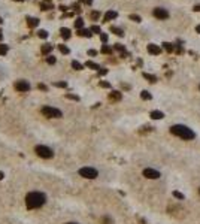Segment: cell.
Masks as SVG:
<instances>
[{
	"instance_id": "cell-1",
	"label": "cell",
	"mask_w": 200,
	"mask_h": 224,
	"mask_svg": "<svg viewBox=\"0 0 200 224\" xmlns=\"http://www.w3.org/2000/svg\"><path fill=\"white\" fill-rule=\"evenodd\" d=\"M46 202V196L40 191H31L25 196V206L27 209H38Z\"/></svg>"
},
{
	"instance_id": "cell-2",
	"label": "cell",
	"mask_w": 200,
	"mask_h": 224,
	"mask_svg": "<svg viewBox=\"0 0 200 224\" xmlns=\"http://www.w3.org/2000/svg\"><path fill=\"white\" fill-rule=\"evenodd\" d=\"M170 133L178 136V137H181V139H184V141H191V139H194V137H196V133L191 130V128H188L187 126H182V124L172 126L170 127Z\"/></svg>"
},
{
	"instance_id": "cell-3",
	"label": "cell",
	"mask_w": 200,
	"mask_h": 224,
	"mask_svg": "<svg viewBox=\"0 0 200 224\" xmlns=\"http://www.w3.org/2000/svg\"><path fill=\"white\" fill-rule=\"evenodd\" d=\"M34 152L40 158H53L54 157V151L46 145H36L34 146Z\"/></svg>"
},
{
	"instance_id": "cell-4",
	"label": "cell",
	"mask_w": 200,
	"mask_h": 224,
	"mask_svg": "<svg viewBox=\"0 0 200 224\" xmlns=\"http://www.w3.org/2000/svg\"><path fill=\"white\" fill-rule=\"evenodd\" d=\"M42 115L46 117V118H61L63 117V112L57 109V108H53V106H43L40 109Z\"/></svg>"
},
{
	"instance_id": "cell-5",
	"label": "cell",
	"mask_w": 200,
	"mask_h": 224,
	"mask_svg": "<svg viewBox=\"0 0 200 224\" xmlns=\"http://www.w3.org/2000/svg\"><path fill=\"white\" fill-rule=\"evenodd\" d=\"M79 175L82 178H87V179H94V178L99 176V172L94 167H82V169H79Z\"/></svg>"
},
{
	"instance_id": "cell-6",
	"label": "cell",
	"mask_w": 200,
	"mask_h": 224,
	"mask_svg": "<svg viewBox=\"0 0 200 224\" xmlns=\"http://www.w3.org/2000/svg\"><path fill=\"white\" fill-rule=\"evenodd\" d=\"M14 87H15L16 91H20V93H27L30 90V82L25 81V79H18L15 82Z\"/></svg>"
},
{
	"instance_id": "cell-7",
	"label": "cell",
	"mask_w": 200,
	"mask_h": 224,
	"mask_svg": "<svg viewBox=\"0 0 200 224\" xmlns=\"http://www.w3.org/2000/svg\"><path fill=\"white\" fill-rule=\"evenodd\" d=\"M143 176L148 178V179H158L161 175H160V172H158V170L151 169V167H146V169L143 170Z\"/></svg>"
},
{
	"instance_id": "cell-8",
	"label": "cell",
	"mask_w": 200,
	"mask_h": 224,
	"mask_svg": "<svg viewBox=\"0 0 200 224\" xmlns=\"http://www.w3.org/2000/svg\"><path fill=\"white\" fill-rule=\"evenodd\" d=\"M154 16L158 18V20H166V18H169V12L164 9V8H155L154 9Z\"/></svg>"
},
{
	"instance_id": "cell-9",
	"label": "cell",
	"mask_w": 200,
	"mask_h": 224,
	"mask_svg": "<svg viewBox=\"0 0 200 224\" xmlns=\"http://www.w3.org/2000/svg\"><path fill=\"white\" fill-rule=\"evenodd\" d=\"M146 49H148V53L152 54V55H158L161 53V48L158 45H155V44H149V45L146 46Z\"/></svg>"
},
{
	"instance_id": "cell-10",
	"label": "cell",
	"mask_w": 200,
	"mask_h": 224,
	"mask_svg": "<svg viewBox=\"0 0 200 224\" xmlns=\"http://www.w3.org/2000/svg\"><path fill=\"white\" fill-rule=\"evenodd\" d=\"M60 34H61V38H63L64 40H67V39H70V36H72V31L69 30L67 27H61V29H60Z\"/></svg>"
},
{
	"instance_id": "cell-11",
	"label": "cell",
	"mask_w": 200,
	"mask_h": 224,
	"mask_svg": "<svg viewBox=\"0 0 200 224\" xmlns=\"http://www.w3.org/2000/svg\"><path fill=\"white\" fill-rule=\"evenodd\" d=\"M38 24H39V20H38V18H33V16H27V25H29L30 29L38 27Z\"/></svg>"
},
{
	"instance_id": "cell-12",
	"label": "cell",
	"mask_w": 200,
	"mask_h": 224,
	"mask_svg": "<svg viewBox=\"0 0 200 224\" xmlns=\"http://www.w3.org/2000/svg\"><path fill=\"white\" fill-rule=\"evenodd\" d=\"M51 51H53V45H51V44H45V45H42V48H40V53L43 55H48Z\"/></svg>"
},
{
	"instance_id": "cell-13",
	"label": "cell",
	"mask_w": 200,
	"mask_h": 224,
	"mask_svg": "<svg viewBox=\"0 0 200 224\" xmlns=\"http://www.w3.org/2000/svg\"><path fill=\"white\" fill-rule=\"evenodd\" d=\"M91 31L90 29H81V30H78V36H84V38H91Z\"/></svg>"
},
{
	"instance_id": "cell-14",
	"label": "cell",
	"mask_w": 200,
	"mask_h": 224,
	"mask_svg": "<svg viewBox=\"0 0 200 224\" xmlns=\"http://www.w3.org/2000/svg\"><path fill=\"white\" fill-rule=\"evenodd\" d=\"M121 97H123V94H121L119 91H112V93L109 94V99H111V100H115V102L121 100Z\"/></svg>"
},
{
	"instance_id": "cell-15",
	"label": "cell",
	"mask_w": 200,
	"mask_h": 224,
	"mask_svg": "<svg viewBox=\"0 0 200 224\" xmlns=\"http://www.w3.org/2000/svg\"><path fill=\"white\" fill-rule=\"evenodd\" d=\"M118 16V14L115 12V11H109V12H106V15H105V21H111V20H115Z\"/></svg>"
},
{
	"instance_id": "cell-16",
	"label": "cell",
	"mask_w": 200,
	"mask_h": 224,
	"mask_svg": "<svg viewBox=\"0 0 200 224\" xmlns=\"http://www.w3.org/2000/svg\"><path fill=\"white\" fill-rule=\"evenodd\" d=\"M163 117H164V114H163L161 111H152L151 112V118L152 120H161Z\"/></svg>"
},
{
	"instance_id": "cell-17",
	"label": "cell",
	"mask_w": 200,
	"mask_h": 224,
	"mask_svg": "<svg viewBox=\"0 0 200 224\" xmlns=\"http://www.w3.org/2000/svg\"><path fill=\"white\" fill-rule=\"evenodd\" d=\"M53 3H51V2H43V3H40V9L42 11H51V9H53Z\"/></svg>"
},
{
	"instance_id": "cell-18",
	"label": "cell",
	"mask_w": 200,
	"mask_h": 224,
	"mask_svg": "<svg viewBox=\"0 0 200 224\" xmlns=\"http://www.w3.org/2000/svg\"><path fill=\"white\" fill-rule=\"evenodd\" d=\"M85 66L90 67V69H93V70H99V69H100V66H99L97 63H94V61H87Z\"/></svg>"
},
{
	"instance_id": "cell-19",
	"label": "cell",
	"mask_w": 200,
	"mask_h": 224,
	"mask_svg": "<svg viewBox=\"0 0 200 224\" xmlns=\"http://www.w3.org/2000/svg\"><path fill=\"white\" fill-rule=\"evenodd\" d=\"M111 31H112V33H115L117 36H119V38H121V36H124V31L121 30V29H118V27H114V25L111 27Z\"/></svg>"
},
{
	"instance_id": "cell-20",
	"label": "cell",
	"mask_w": 200,
	"mask_h": 224,
	"mask_svg": "<svg viewBox=\"0 0 200 224\" xmlns=\"http://www.w3.org/2000/svg\"><path fill=\"white\" fill-rule=\"evenodd\" d=\"M163 46H164V49H166L167 53H172V51H175V45H173V44H169V42H164Z\"/></svg>"
},
{
	"instance_id": "cell-21",
	"label": "cell",
	"mask_w": 200,
	"mask_h": 224,
	"mask_svg": "<svg viewBox=\"0 0 200 224\" xmlns=\"http://www.w3.org/2000/svg\"><path fill=\"white\" fill-rule=\"evenodd\" d=\"M8 51H9V46L5 44H0V55H6Z\"/></svg>"
},
{
	"instance_id": "cell-22",
	"label": "cell",
	"mask_w": 200,
	"mask_h": 224,
	"mask_svg": "<svg viewBox=\"0 0 200 224\" xmlns=\"http://www.w3.org/2000/svg\"><path fill=\"white\" fill-rule=\"evenodd\" d=\"M72 67L75 69V70H82V69H84V66L79 61H76V60H73V61H72Z\"/></svg>"
},
{
	"instance_id": "cell-23",
	"label": "cell",
	"mask_w": 200,
	"mask_h": 224,
	"mask_svg": "<svg viewBox=\"0 0 200 224\" xmlns=\"http://www.w3.org/2000/svg\"><path fill=\"white\" fill-rule=\"evenodd\" d=\"M58 49H60V53H61V54H69V53H70V49H69L66 45H63V44L58 45Z\"/></svg>"
},
{
	"instance_id": "cell-24",
	"label": "cell",
	"mask_w": 200,
	"mask_h": 224,
	"mask_svg": "<svg viewBox=\"0 0 200 224\" xmlns=\"http://www.w3.org/2000/svg\"><path fill=\"white\" fill-rule=\"evenodd\" d=\"M75 27H76L78 30H81V29L84 27V20H82V18H76V21H75Z\"/></svg>"
},
{
	"instance_id": "cell-25",
	"label": "cell",
	"mask_w": 200,
	"mask_h": 224,
	"mask_svg": "<svg viewBox=\"0 0 200 224\" xmlns=\"http://www.w3.org/2000/svg\"><path fill=\"white\" fill-rule=\"evenodd\" d=\"M143 78L148 79L149 82H155V81H157V78H155L154 75H149V73H143Z\"/></svg>"
},
{
	"instance_id": "cell-26",
	"label": "cell",
	"mask_w": 200,
	"mask_h": 224,
	"mask_svg": "<svg viewBox=\"0 0 200 224\" xmlns=\"http://www.w3.org/2000/svg\"><path fill=\"white\" fill-rule=\"evenodd\" d=\"M102 53L103 54H112V48L109 45H103L102 46Z\"/></svg>"
},
{
	"instance_id": "cell-27",
	"label": "cell",
	"mask_w": 200,
	"mask_h": 224,
	"mask_svg": "<svg viewBox=\"0 0 200 224\" xmlns=\"http://www.w3.org/2000/svg\"><path fill=\"white\" fill-rule=\"evenodd\" d=\"M141 97H142L143 100H151V97H152V96H151V94L148 93V91H145V90H143V91L141 93Z\"/></svg>"
},
{
	"instance_id": "cell-28",
	"label": "cell",
	"mask_w": 200,
	"mask_h": 224,
	"mask_svg": "<svg viewBox=\"0 0 200 224\" xmlns=\"http://www.w3.org/2000/svg\"><path fill=\"white\" fill-rule=\"evenodd\" d=\"M48 34H49V33H48L46 30H39V31H38V36L42 38V39H46V38H48Z\"/></svg>"
},
{
	"instance_id": "cell-29",
	"label": "cell",
	"mask_w": 200,
	"mask_h": 224,
	"mask_svg": "<svg viewBox=\"0 0 200 224\" xmlns=\"http://www.w3.org/2000/svg\"><path fill=\"white\" fill-rule=\"evenodd\" d=\"M55 61H57V58H55L54 55H48V57H46V63H48V64H55Z\"/></svg>"
},
{
	"instance_id": "cell-30",
	"label": "cell",
	"mask_w": 200,
	"mask_h": 224,
	"mask_svg": "<svg viewBox=\"0 0 200 224\" xmlns=\"http://www.w3.org/2000/svg\"><path fill=\"white\" fill-rule=\"evenodd\" d=\"M54 85H55V87H58V88H66L67 87V82L66 81H60V82H54Z\"/></svg>"
},
{
	"instance_id": "cell-31",
	"label": "cell",
	"mask_w": 200,
	"mask_h": 224,
	"mask_svg": "<svg viewBox=\"0 0 200 224\" xmlns=\"http://www.w3.org/2000/svg\"><path fill=\"white\" fill-rule=\"evenodd\" d=\"M90 31L91 33H102V30H100V27H99V25H91V29H90Z\"/></svg>"
},
{
	"instance_id": "cell-32",
	"label": "cell",
	"mask_w": 200,
	"mask_h": 224,
	"mask_svg": "<svg viewBox=\"0 0 200 224\" xmlns=\"http://www.w3.org/2000/svg\"><path fill=\"white\" fill-rule=\"evenodd\" d=\"M100 18V12L99 11H94V12H91V20H99Z\"/></svg>"
},
{
	"instance_id": "cell-33",
	"label": "cell",
	"mask_w": 200,
	"mask_h": 224,
	"mask_svg": "<svg viewBox=\"0 0 200 224\" xmlns=\"http://www.w3.org/2000/svg\"><path fill=\"white\" fill-rule=\"evenodd\" d=\"M130 20L134 21V23H141V16H139V15H134V14H132V15H130Z\"/></svg>"
},
{
	"instance_id": "cell-34",
	"label": "cell",
	"mask_w": 200,
	"mask_h": 224,
	"mask_svg": "<svg viewBox=\"0 0 200 224\" xmlns=\"http://www.w3.org/2000/svg\"><path fill=\"white\" fill-rule=\"evenodd\" d=\"M99 85H100L102 88H111V84H109V82H106V81H100V82H99Z\"/></svg>"
},
{
	"instance_id": "cell-35",
	"label": "cell",
	"mask_w": 200,
	"mask_h": 224,
	"mask_svg": "<svg viewBox=\"0 0 200 224\" xmlns=\"http://www.w3.org/2000/svg\"><path fill=\"white\" fill-rule=\"evenodd\" d=\"M117 51H121V53H126V48L121 45V44H115V46H114Z\"/></svg>"
},
{
	"instance_id": "cell-36",
	"label": "cell",
	"mask_w": 200,
	"mask_h": 224,
	"mask_svg": "<svg viewBox=\"0 0 200 224\" xmlns=\"http://www.w3.org/2000/svg\"><path fill=\"white\" fill-rule=\"evenodd\" d=\"M173 196H175L176 199H179V200H184V194L179 193V191H173Z\"/></svg>"
},
{
	"instance_id": "cell-37",
	"label": "cell",
	"mask_w": 200,
	"mask_h": 224,
	"mask_svg": "<svg viewBox=\"0 0 200 224\" xmlns=\"http://www.w3.org/2000/svg\"><path fill=\"white\" fill-rule=\"evenodd\" d=\"M66 97H67V99H70V100H75V102L79 100V97L75 96V94H66Z\"/></svg>"
},
{
	"instance_id": "cell-38",
	"label": "cell",
	"mask_w": 200,
	"mask_h": 224,
	"mask_svg": "<svg viewBox=\"0 0 200 224\" xmlns=\"http://www.w3.org/2000/svg\"><path fill=\"white\" fill-rule=\"evenodd\" d=\"M100 39H102L103 44H106V42H108V34L106 33H100Z\"/></svg>"
},
{
	"instance_id": "cell-39",
	"label": "cell",
	"mask_w": 200,
	"mask_h": 224,
	"mask_svg": "<svg viewBox=\"0 0 200 224\" xmlns=\"http://www.w3.org/2000/svg\"><path fill=\"white\" fill-rule=\"evenodd\" d=\"M38 88L42 90V91H48V85H45V84H42V82H40V84L38 85Z\"/></svg>"
},
{
	"instance_id": "cell-40",
	"label": "cell",
	"mask_w": 200,
	"mask_h": 224,
	"mask_svg": "<svg viewBox=\"0 0 200 224\" xmlns=\"http://www.w3.org/2000/svg\"><path fill=\"white\" fill-rule=\"evenodd\" d=\"M102 223H103V224H112V220H111L109 217H103V218H102Z\"/></svg>"
},
{
	"instance_id": "cell-41",
	"label": "cell",
	"mask_w": 200,
	"mask_h": 224,
	"mask_svg": "<svg viewBox=\"0 0 200 224\" xmlns=\"http://www.w3.org/2000/svg\"><path fill=\"white\" fill-rule=\"evenodd\" d=\"M88 55H90V57L97 55V51H96V49H88Z\"/></svg>"
},
{
	"instance_id": "cell-42",
	"label": "cell",
	"mask_w": 200,
	"mask_h": 224,
	"mask_svg": "<svg viewBox=\"0 0 200 224\" xmlns=\"http://www.w3.org/2000/svg\"><path fill=\"white\" fill-rule=\"evenodd\" d=\"M106 73H108V69H99V75L103 76V75H106Z\"/></svg>"
},
{
	"instance_id": "cell-43",
	"label": "cell",
	"mask_w": 200,
	"mask_h": 224,
	"mask_svg": "<svg viewBox=\"0 0 200 224\" xmlns=\"http://www.w3.org/2000/svg\"><path fill=\"white\" fill-rule=\"evenodd\" d=\"M193 11H194V12H200V5H196V6L193 8Z\"/></svg>"
},
{
	"instance_id": "cell-44",
	"label": "cell",
	"mask_w": 200,
	"mask_h": 224,
	"mask_svg": "<svg viewBox=\"0 0 200 224\" xmlns=\"http://www.w3.org/2000/svg\"><path fill=\"white\" fill-rule=\"evenodd\" d=\"M82 3H85V5H91L93 3V0H81Z\"/></svg>"
},
{
	"instance_id": "cell-45",
	"label": "cell",
	"mask_w": 200,
	"mask_h": 224,
	"mask_svg": "<svg viewBox=\"0 0 200 224\" xmlns=\"http://www.w3.org/2000/svg\"><path fill=\"white\" fill-rule=\"evenodd\" d=\"M60 11H63V12H66V11H67V8H66V6H60Z\"/></svg>"
},
{
	"instance_id": "cell-46",
	"label": "cell",
	"mask_w": 200,
	"mask_h": 224,
	"mask_svg": "<svg viewBox=\"0 0 200 224\" xmlns=\"http://www.w3.org/2000/svg\"><path fill=\"white\" fill-rule=\"evenodd\" d=\"M5 178V175H3V172H0V179H3Z\"/></svg>"
},
{
	"instance_id": "cell-47",
	"label": "cell",
	"mask_w": 200,
	"mask_h": 224,
	"mask_svg": "<svg viewBox=\"0 0 200 224\" xmlns=\"http://www.w3.org/2000/svg\"><path fill=\"white\" fill-rule=\"evenodd\" d=\"M196 31H197V33H200V25H197V27H196Z\"/></svg>"
},
{
	"instance_id": "cell-48",
	"label": "cell",
	"mask_w": 200,
	"mask_h": 224,
	"mask_svg": "<svg viewBox=\"0 0 200 224\" xmlns=\"http://www.w3.org/2000/svg\"><path fill=\"white\" fill-rule=\"evenodd\" d=\"M2 39H3V34H2V30H0V42H2Z\"/></svg>"
},
{
	"instance_id": "cell-49",
	"label": "cell",
	"mask_w": 200,
	"mask_h": 224,
	"mask_svg": "<svg viewBox=\"0 0 200 224\" xmlns=\"http://www.w3.org/2000/svg\"><path fill=\"white\" fill-rule=\"evenodd\" d=\"M15 2H24V0H15Z\"/></svg>"
},
{
	"instance_id": "cell-50",
	"label": "cell",
	"mask_w": 200,
	"mask_h": 224,
	"mask_svg": "<svg viewBox=\"0 0 200 224\" xmlns=\"http://www.w3.org/2000/svg\"><path fill=\"white\" fill-rule=\"evenodd\" d=\"M67 224H78V223H67Z\"/></svg>"
},
{
	"instance_id": "cell-51",
	"label": "cell",
	"mask_w": 200,
	"mask_h": 224,
	"mask_svg": "<svg viewBox=\"0 0 200 224\" xmlns=\"http://www.w3.org/2000/svg\"><path fill=\"white\" fill-rule=\"evenodd\" d=\"M2 23H3V20H2V18H0V24H2Z\"/></svg>"
},
{
	"instance_id": "cell-52",
	"label": "cell",
	"mask_w": 200,
	"mask_h": 224,
	"mask_svg": "<svg viewBox=\"0 0 200 224\" xmlns=\"http://www.w3.org/2000/svg\"><path fill=\"white\" fill-rule=\"evenodd\" d=\"M45 2H51V0H45Z\"/></svg>"
},
{
	"instance_id": "cell-53",
	"label": "cell",
	"mask_w": 200,
	"mask_h": 224,
	"mask_svg": "<svg viewBox=\"0 0 200 224\" xmlns=\"http://www.w3.org/2000/svg\"><path fill=\"white\" fill-rule=\"evenodd\" d=\"M199 191H200V188H199Z\"/></svg>"
}]
</instances>
